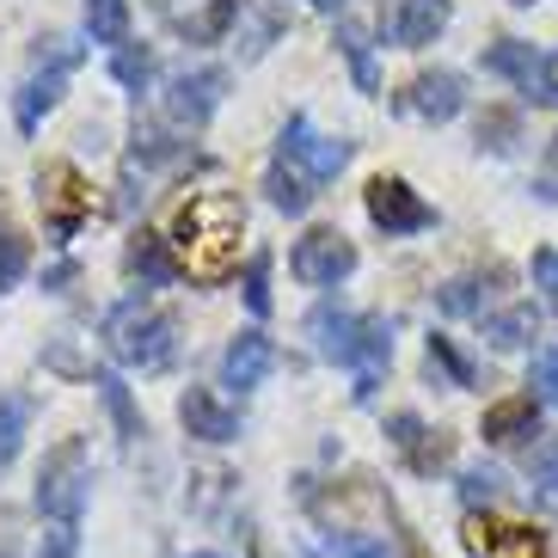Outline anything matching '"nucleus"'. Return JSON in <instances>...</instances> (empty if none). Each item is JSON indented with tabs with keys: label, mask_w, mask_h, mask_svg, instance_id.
I'll use <instances>...</instances> for the list:
<instances>
[{
	"label": "nucleus",
	"mask_w": 558,
	"mask_h": 558,
	"mask_svg": "<svg viewBox=\"0 0 558 558\" xmlns=\"http://www.w3.org/2000/svg\"><path fill=\"white\" fill-rule=\"evenodd\" d=\"M240 233H246V209L221 191H203L172 215L166 246L191 282H228L240 270Z\"/></svg>",
	"instance_id": "nucleus-1"
},
{
	"label": "nucleus",
	"mask_w": 558,
	"mask_h": 558,
	"mask_svg": "<svg viewBox=\"0 0 558 558\" xmlns=\"http://www.w3.org/2000/svg\"><path fill=\"white\" fill-rule=\"evenodd\" d=\"M86 492H93V454H86V436H62V442L44 454V466H37L32 504H37V515H44V522L81 527Z\"/></svg>",
	"instance_id": "nucleus-2"
},
{
	"label": "nucleus",
	"mask_w": 558,
	"mask_h": 558,
	"mask_svg": "<svg viewBox=\"0 0 558 558\" xmlns=\"http://www.w3.org/2000/svg\"><path fill=\"white\" fill-rule=\"evenodd\" d=\"M105 350L123 368H166L172 350H179V338H172V319L160 307H148V301L135 295V301H117L105 313Z\"/></svg>",
	"instance_id": "nucleus-3"
},
{
	"label": "nucleus",
	"mask_w": 558,
	"mask_h": 558,
	"mask_svg": "<svg viewBox=\"0 0 558 558\" xmlns=\"http://www.w3.org/2000/svg\"><path fill=\"white\" fill-rule=\"evenodd\" d=\"M37 209H44V228L50 240H74V233L93 221V184H86L81 166L50 160L37 172Z\"/></svg>",
	"instance_id": "nucleus-4"
},
{
	"label": "nucleus",
	"mask_w": 558,
	"mask_h": 558,
	"mask_svg": "<svg viewBox=\"0 0 558 558\" xmlns=\"http://www.w3.org/2000/svg\"><path fill=\"white\" fill-rule=\"evenodd\" d=\"M221 99H228V68H215V62H203V68H179L172 81H166V117L179 123V130H203L215 111H221Z\"/></svg>",
	"instance_id": "nucleus-5"
},
{
	"label": "nucleus",
	"mask_w": 558,
	"mask_h": 558,
	"mask_svg": "<svg viewBox=\"0 0 558 558\" xmlns=\"http://www.w3.org/2000/svg\"><path fill=\"white\" fill-rule=\"evenodd\" d=\"M289 270H295V282H307V289H338V282L356 270V246H350L338 228H313L295 240Z\"/></svg>",
	"instance_id": "nucleus-6"
},
{
	"label": "nucleus",
	"mask_w": 558,
	"mask_h": 558,
	"mask_svg": "<svg viewBox=\"0 0 558 558\" xmlns=\"http://www.w3.org/2000/svg\"><path fill=\"white\" fill-rule=\"evenodd\" d=\"M362 203H368V221H375L387 240H405V233L436 228V209H429V203L417 197L405 179H387V172H380V179L362 191Z\"/></svg>",
	"instance_id": "nucleus-7"
},
{
	"label": "nucleus",
	"mask_w": 558,
	"mask_h": 558,
	"mask_svg": "<svg viewBox=\"0 0 558 558\" xmlns=\"http://www.w3.org/2000/svg\"><path fill=\"white\" fill-rule=\"evenodd\" d=\"M74 62H81V50H74V44H62V50H50V62H37L32 74H25V86H19V99H13L19 135H37V123L56 111V99H62V86H68V74H74Z\"/></svg>",
	"instance_id": "nucleus-8"
},
{
	"label": "nucleus",
	"mask_w": 558,
	"mask_h": 558,
	"mask_svg": "<svg viewBox=\"0 0 558 558\" xmlns=\"http://www.w3.org/2000/svg\"><path fill=\"white\" fill-rule=\"evenodd\" d=\"M350 142H338V135H313V123L307 117H289L282 123V142H277V160H289V166H301L313 184H326V179H338L350 166Z\"/></svg>",
	"instance_id": "nucleus-9"
},
{
	"label": "nucleus",
	"mask_w": 558,
	"mask_h": 558,
	"mask_svg": "<svg viewBox=\"0 0 558 558\" xmlns=\"http://www.w3.org/2000/svg\"><path fill=\"white\" fill-rule=\"evenodd\" d=\"M466 553L473 558H553L541 527L504 522V515H473V522H466Z\"/></svg>",
	"instance_id": "nucleus-10"
},
{
	"label": "nucleus",
	"mask_w": 558,
	"mask_h": 558,
	"mask_svg": "<svg viewBox=\"0 0 558 558\" xmlns=\"http://www.w3.org/2000/svg\"><path fill=\"white\" fill-rule=\"evenodd\" d=\"M393 105L405 117H424V123H454L460 105H466V81H460L454 68H429V74H417Z\"/></svg>",
	"instance_id": "nucleus-11"
},
{
	"label": "nucleus",
	"mask_w": 558,
	"mask_h": 558,
	"mask_svg": "<svg viewBox=\"0 0 558 558\" xmlns=\"http://www.w3.org/2000/svg\"><path fill=\"white\" fill-rule=\"evenodd\" d=\"M307 338H313V356L319 362H344V368H356L362 313H344L338 301H319V307L307 313Z\"/></svg>",
	"instance_id": "nucleus-12"
},
{
	"label": "nucleus",
	"mask_w": 558,
	"mask_h": 558,
	"mask_svg": "<svg viewBox=\"0 0 558 558\" xmlns=\"http://www.w3.org/2000/svg\"><path fill=\"white\" fill-rule=\"evenodd\" d=\"M179 424L191 429L197 442H209V448L240 442V411L221 405V399H215L209 387H184V399H179Z\"/></svg>",
	"instance_id": "nucleus-13"
},
{
	"label": "nucleus",
	"mask_w": 558,
	"mask_h": 558,
	"mask_svg": "<svg viewBox=\"0 0 558 558\" xmlns=\"http://www.w3.org/2000/svg\"><path fill=\"white\" fill-rule=\"evenodd\" d=\"M270 368H277V344H270L258 326L240 331V338L221 350V387H240V393H252V387H258Z\"/></svg>",
	"instance_id": "nucleus-14"
},
{
	"label": "nucleus",
	"mask_w": 558,
	"mask_h": 558,
	"mask_svg": "<svg viewBox=\"0 0 558 558\" xmlns=\"http://www.w3.org/2000/svg\"><path fill=\"white\" fill-rule=\"evenodd\" d=\"M478 436L492 448H515V442H534L541 436V399L522 393V399H497L492 411H485V424H478Z\"/></svg>",
	"instance_id": "nucleus-15"
},
{
	"label": "nucleus",
	"mask_w": 558,
	"mask_h": 558,
	"mask_svg": "<svg viewBox=\"0 0 558 558\" xmlns=\"http://www.w3.org/2000/svg\"><path fill=\"white\" fill-rule=\"evenodd\" d=\"M387 362H393V319H380V313H362V344H356V399H375L380 375H387Z\"/></svg>",
	"instance_id": "nucleus-16"
},
{
	"label": "nucleus",
	"mask_w": 558,
	"mask_h": 558,
	"mask_svg": "<svg viewBox=\"0 0 558 558\" xmlns=\"http://www.w3.org/2000/svg\"><path fill=\"white\" fill-rule=\"evenodd\" d=\"M448 19H454L448 0H399L393 44H399V50H424V44H436V37L448 32Z\"/></svg>",
	"instance_id": "nucleus-17"
},
{
	"label": "nucleus",
	"mask_w": 558,
	"mask_h": 558,
	"mask_svg": "<svg viewBox=\"0 0 558 558\" xmlns=\"http://www.w3.org/2000/svg\"><path fill=\"white\" fill-rule=\"evenodd\" d=\"M123 270H130L135 282H148V289H166L172 277H184L179 258H172V246H166L160 233H130V246H123Z\"/></svg>",
	"instance_id": "nucleus-18"
},
{
	"label": "nucleus",
	"mask_w": 558,
	"mask_h": 558,
	"mask_svg": "<svg viewBox=\"0 0 558 558\" xmlns=\"http://www.w3.org/2000/svg\"><path fill=\"white\" fill-rule=\"evenodd\" d=\"M485 74L515 81L527 99H534V86H541V74H546V56L534 50V44H522V37H504V44H492V50H485Z\"/></svg>",
	"instance_id": "nucleus-19"
},
{
	"label": "nucleus",
	"mask_w": 558,
	"mask_h": 558,
	"mask_svg": "<svg viewBox=\"0 0 558 558\" xmlns=\"http://www.w3.org/2000/svg\"><path fill=\"white\" fill-rule=\"evenodd\" d=\"M485 338H492V350H527L541 338V307L534 301H515V307L485 313Z\"/></svg>",
	"instance_id": "nucleus-20"
},
{
	"label": "nucleus",
	"mask_w": 558,
	"mask_h": 558,
	"mask_svg": "<svg viewBox=\"0 0 558 558\" xmlns=\"http://www.w3.org/2000/svg\"><path fill=\"white\" fill-rule=\"evenodd\" d=\"M93 387H99L105 411H111L117 442H123V448H135L142 436H148V424H142V411H135V399H130V380H123V375H111V368H99V375H93Z\"/></svg>",
	"instance_id": "nucleus-21"
},
{
	"label": "nucleus",
	"mask_w": 558,
	"mask_h": 558,
	"mask_svg": "<svg viewBox=\"0 0 558 558\" xmlns=\"http://www.w3.org/2000/svg\"><path fill=\"white\" fill-rule=\"evenodd\" d=\"M264 191H270V209H282V215H307L313 209V179L301 172V166H289V160H270Z\"/></svg>",
	"instance_id": "nucleus-22"
},
{
	"label": "nucleus",
	"mask_w": 558,
	"mask_h": 558,
	"mask_svg": "<svg viewBox=\"0 0 558 558\" xmlns=\"http://www.w3.org/2000/svg\"><path fill=\"white\" fill-rule=\"evenodd\" d=\"M504 270H492V277H454L436 289V307L448 313V319H485V307H492V289L485 282H497Z\"/></svg>",
	"instance_id": "nucleus-23"
},
{
	"label": "nucleus",
	"mask_w": 558,
	"mask_h": 558,
	"mask_svg": "<svg viewBox=\"0 0 558 558\" xmlns=\"http://www.w3.org/2000/svg\"><path fill=\"white\" fill-rule=\"evenodd\" d=\"M331 44L344 50V62H350V74H356V86H362V93H380V68H375V56H368V32H362L356 19H338V32H331Z\"/></svg>",
	"instance_id": "nucleus-24"
},
{
	"label": "nucleus",
	"mask_w": 558,
	"mask_h": 558,
	"mask_svg": "<svg viewBox=\"0 0 558 558\" xmlns=\"http://www.w3.org/2000/svg\"><path fill=\"white\" fill-rule=\"evenodd\" d=\"M86 37L93 44H111V50H123L130 44V0H86Z\"/></svg>",
	"instance_id": "nucleus-25"
},
{
	"label": "nucleus",
	"mask_w": 558,
	"mask_h": 558,
	"mask_svg": "<svg viewBox=\"0 0 558 558\" xmlns=\"http://www.w3.org/2000/svg\"><path fill=\"white\" fill-rule=\"evenodd\" d=\"M25 429H32V399H25V393H0V473L19 460Z\"/></svg>",
	"instance_id": "nucleus-26"
},
{
	"label": "nucleus",
	"mask_w": 558,
	"mask_h": 558,
	"mask_svg": "<svg viewBox=\"0 0 558 558\" xmlns=\"http://www.w3.org/2000/svg\"><path fill=\"white\" fill-rule=\"evenodd\" d=\"M424 362H429V375H442L448 387H478V368H473L466 356H460V350H454V338H442V331L429 338Z\"/></svg>",
	"instance_id": "nucleus-27"
},
{
	"label": "nucleus",
	"mask_w": 558,
	"mask_h": 558,
	"mask_svg": "<svg viewBox=\"0 0 558 558\" xmlns=\"http://www.w3.org/2000/svg\"><path fill=\"white\" fill-rule=\"evenodd\" d=\"M111 74H117V86L148 93V81H154V50H148V44H123V50H111Z\"/></svg>",
	"instance_id": "nucleus-28"
},
{
	"label": "nucleus",
	"mask_w": 558,
	"mask_h": 558,
	"mask_svg": "<svg viewBox=\"0 0 558 558\" xmlns=\"http://www.w3.org/2000/svg\"><path fill=\"white\" fill-rule=\"evenodd\" d=\"M326 546H331V558H399L387 546V534H356V527H331Z\"/></svg>",
	"instance_id": "nucleus-29"
},
{
	"label": "nucleus",
	"mask_w": 558,
	"mask_h": 558,
	"mask_svg": "<svg viewBox=\"0 0 558 558\" xmlns=\"http://www.w3.org/2000/svg\"><path fill=\"white\" fill-rule=\"evenodd\" d=\"M25 270H32V240L13 228H0V295L7 289H19L25 282Z\"/></svg>",
	"instance_id": "nucleus-30"
},
{
	"label": "nucleus",
	"mask_w": 558,
	"mask_h": 558,
	"mask_svg": "<svg viewBox=\"0 0 558 558\" xmlns=\"http://www.w3.org/2000/svg\"><path fill=\"white\" fill-rule=\"evenodd\" d=\"M504 497V478L492 466H460V504L466 509H492Z\"/></svg>",
	"instance_id": "nucleus-31"
},
{
	"label": "nucleus",
	"mask_w": 558,
	"mask_h": 558,
	"mask_svg": "<svg viewBox=\"0 0 558 558\" xmlns=\"http://www.w3.org/2000/svg\"><path fill=\"white\" fill-rule=\"evenodd\" d=\"M240 295H246V313H252V319H264V313H270V258H264V252H252V258H246Z\"/></svg>",
	"instance_id": "nucleus-32"
},
{
	"label": "nucleus",
	"mask_w": 558,
	"mask_h": 558,
	"mask_svg": "<svg viewBox=\"0 0 558 558\" xmlns=\"http://www.w3.org/2000/svg\"><path fill=\"white\" fill-rule=\"evenodd\" d=\"M448 454H454V442H448L442 429H424V436H417V442L405 448V466L411 473H436V466H448Z\"/></svg>",
	"instance_id": "nucleus-33"
},
{
	"label": "nucleus",
	"mask_w": 558,
	"mask_h": 558,
	"mask_svg": "<svg viewBox=\"0 0 558 558\" xmlns=\"http://www.w3.org/2000/svg\"><path fill=\"white\" fill-rule=\"evenodd\" d=\"M246 7H252V0H209V13H203L191 32H197V37H228V32H240Z\"/></svg>",
	"instance_id": "nucleus-34"
},
{
	"label": "nucleus",
	"mask_w": 558,
	"mask_h": 558,
	"mask_svg": "<svg viewBox=\"0 0 558 558\" xmlns=\"http://www.w3.org/2000/svg\"><path fill=\"white\" fill-rule=\"evenodd\" d=\"M527 478H534L541 492L558 497V436H546V442L527 448Z\"/></svg>",
	"instance_id": "nucleus-35"
},
{
	"label": "nucleus",
	"mask_w": 558,
	"mask_h": 558,
	"mask_svg": "<svg viewBox=\"0 0 558 558\" xmlns=\"http://www.w3.org/2000/svg\"><path fill=\"white\" fill-rule=\"evenodd\" d=\"M478 148H492V154L515 148V117H509V111H485V117H478Z\"/></svg>",
	"instance_id": "nucleus-36"
},
{
	"label": "nucleus",
	"mask_w": 558,
	"mask_h": 558,
	"mask_svg": "<svg viewBox=\"0 0 558 558\" xmlns=\"http://www.w3.org/2000/svg\"><path fill=\"white\" fill-rule=\"evenodd\" d=\"M527 387H534V399H541V405H558V344L534 356V375H527Z\"/></svg>",
	"instance_id": "nucleus-37"
},
{
	"label": "nucleus",
	"mask_w": 558,
	"mask_h": 558,
	"mask_svg": "<svg viewBox=\"0 0 558 558\" xmlns=\"http://www.w3.org/2000/svg\"><path fill=\"white\" fill-rule=\"evenodd\" d=\"M527 277H534V289H546V295L558 301V252H553V246H541L534 258H527Z\"/></svg>",
	"instance_id": "nucleus-38"
},
{
	"label": "nucleus",
	"mask_w": 558,
	"mask_h": 558,
	"mask_svg": "<svg viewBox=\"0 0 558 558\" xmlns=\"http://www.w3.org/2000/svg\"><path fill=\"white\" fill-rule=\"evenodd\" d=\"M81 553V527H50V546H44V558H74Z\"/></svg>",
	"instance_id": "nucleus-39"
},
{
	"label": "nucleus",
	"mask_w": 558,
	"mask_h": 558,
	"mask_svg": "<svg viewBox=\"0 0 558 558\" xmlns=\"http://www.w3.org/2000/svg\"><path fill=\"white\" fill-rule=\"evenodd\" d=\"M534 99H546V105H558V50L546 56V74H541V86H534Z\"/></svg>",
	"instance_id": "nucleus-40"
},
{
	"label": "nucleus",
	"mask_w": 558,
	"mask_h": 558,
	"mask_svg": "<svg viewBox=\"0 0 558 558\" xmlns=\"http://www.w3.org/2000/svg\"><path fill=\"white\" fill-rule=\"evenodd\" d=\"M313 13H331V19H344V0H307Z\"/></svg>",
	"instance_id": "nucleus-41"
},
{
	"label": "nucleus",
	"mask_w": 558,
	"mask_h": 558,
	"mask_svg": "<svg viewBox=\"0 0 558 558\" xmlns=\"http://www.w3.org/2000/svg\"><path fill=\"white\" fill-rule=\"evenodd\" d=\"M546 166H553V172H558V135H553V148H546Z\"/></svg>",
	"instance_id": "nucleus-42"
},
{
	"label": "nucleus",
	"mask_w": 558,
	"mask_h": 558,
	"mask_svg": "<svg viewBox=\"0 0 558 558\" xmlns=\"http://www.w3.org/2000/svg\"><path fill=\"white\" fill-rule=\"evenodd\" d=\"M191 558H221V553H191Z\"/></svg>",
	"instance_id": "nucleus-43"
},
{
	"label": "nucleus",
	"mask_w": 558,
	"mask_h": 558,
	"mask_svg": "<svg viewBox=\"0 0 558 558\" xmlns=\"http://www.w3.org/2000/svg\"><path fill=\"white\" fill-rule=\"evenodd\" d=\"M515 7H534V0H515Z\"/></svg>",
	"instance_id": "nucleus-44"
}]
</instances>
